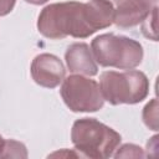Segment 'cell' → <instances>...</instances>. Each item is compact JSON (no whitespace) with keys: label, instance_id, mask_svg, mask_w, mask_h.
I'll return each instance as SVG.
<instances>
[{"label":"cell","instance_id":"cell-5","mask_svg":"<svg viewBox=\"0 0 159 159\" xmlns=\"http://www.w3.org/2000/svg\"><path fill=\"white\" fill-rule=\"evenodd\" d=\"M61 94L65 103L75 112H94L103 106L99 84L82 76L66 78L62 84Z\"/></svg>","mask_w":159,"mask_h":159},{"label":"cell","instance_id":"cell-4","mask_svg":"<svg viewBox=\"0 0 159 159\" xmlns=\"http://www.w3.org/2000/svg\"><path fill=\"white\" fill-rule=\"evenodd\" d=\"M72 142L88 157H108L120 142V135L94 119L83 118L73 124Z\"/></svg>","mask_w":159,"mask_h":159},{"label":"cell","instance_id":"cell-10","mask_svg":"<svg viewBox=\"0 0 159 159\" xmlns=\"http://www.w3.org/2000/svg\"><path fill=\"white\" fill-rule=\"evenodd\" d=\"M15 5V0H0V16L9 14Z\"/></svg>","mask_w":159,"mask_h":159},{"label":"cell","instance_id":"cell-8","mask_svg":"<svg viewBox=\"0 0 159 159\" xmlns=\"http://www.w3.org/2000/svg\"><path fill=\"white\" fill-rule=\"evenodd\" d=\"M66 61L71 72L94 76L97 66L93 61L89 47L86 43H73L66 51Z\"/></svg>","mask_w":159,"mask_h":159},{"label":"cell","instance_id":"cell-9","mask_svg":"<svg viewBox=\"0 0 159 159\" xmlns=\"http://www.w3.org/2000/svg\"><path fill=\"white\" fill-rule=\"evenodd\" d=\"M144 122L148 127L157 129V101L153 99L147 107L144 108Z\"/></svg>","mask_w":159,"mask_h":159},{"label":"cell","instance_id":"cell-6","mask_svg":"<svg viewBox=\"0 0 159 159\" xmlns=\"http://www.w3.org/2000/svg\"><path fill=\"white\" fill-rule=\"evenodd\" d=\"M31 75L40 86L53 88L63 80L65 68L56 56L43 53L35 57L31 66Z\"/></svg>","mask_w":159,"mask_h":159},{"label":"cell","instance_id":"cell-1","mask_svg":"<svg viewBox=\"0 0 159 159\" xmlns=\"http://www.w3.org/2000/svg\"><path fill=\"white\" fill-rule=\"evenodd\" d=\"M114 10L108 0H92L82 4L76 1L52 4L45 7L39 16V31L50 39H61L67 35L87 37L98 29L113 22Z\"/></svg>","mask_w":159,"mask_h":159},{"label":"cell","instance_id":"cell-11","mask_svg":"<svg viewBox=\"0 0 159 159\" xmlns=\"http://www.w3.org/2000/svg\"><path fill=\"white\" fill-rule=\"evenodd\" d=\"M25 1H27V2H30V4H35V5H40V4H43V2H46L47 0H25Z\"/></svg>","mask_w":159,"mask_h":159},{"label":"cell","instance_id":"cell-14","mask_svg":"<svg viewBox=\"0 0 159 159\" xmlns=\"http://www.w3.org/2000/svg\"><path fill=\"white\" fill-rule=\"evenodd\" d=\"M153 1H155V0H153Z\"/></svg>","mask_w":159,"mask_h":159},{"label":"cell","instance_id":"cell-12","mask_svg":"<svg viewBox=\"0 0 159 159\" xmlns=\"http://www.w3.org/2000/svg\"><path fill=\"white\" fill-rule=\"evenodd\" d=\"M4 144H5V142L2 140V138L0 137V152L2 150V148H4Z\"/></svg>","mask_w":159,"mask_h":159},{"label":"cell","instance_id":"cell-7","mask_svg":"<svg viewBox=\"0 0 159 159\" xmlns=\"http://www.w3.org/2000/svg\"><path fill=\"white\" fill-rule=\"evenodd\" d=\"M152 10L150 0H122L114 11L113 21L122 27L134 26L144 21Z\"/></svg>","mask_w":159,"mask_h":159},{"label":"cell","instance_id":"cell-13","mask_svg":"<svg viewBox=\"0 0 159 159\" xmlns=\"http://www.w3.org/2000/svg\"><path fill=\"white\" fill-rule=\"evenodd\" d=\"M116 1H122V0H116Z\"/></svg>","mask_w":159,"mask_h":159},{"label":"cell","instance_id":"cell-2","mask_svg":"<svg viewBox=\"0 0 159 159\" xmlns=\"http://www.w3.org/2000/svg\"><path fill=\"white\" fill-rule=\"evenodd\" d=\"M148 80L139 71L103 72L99 81V89L103 99L112 104L137 103L148 94Z\"/></svg>","mask_w":159,"mask_h":159},{"label":"cell","instance_id":"cell-3","mask_svg":"<svg viewBox=\"0 0 159 159\" xmlns=\"http://www.w3.org/2000/svg\"><path fill=\"white\" fill-rule=\"evenodd\" d=\"M92 51L96 61L106 67L133 68L140 63L143 57L139 42L112 34L96 37L92 41Z\"/></svg>","mask_w":159,"mask_h":159}]
</instances>
